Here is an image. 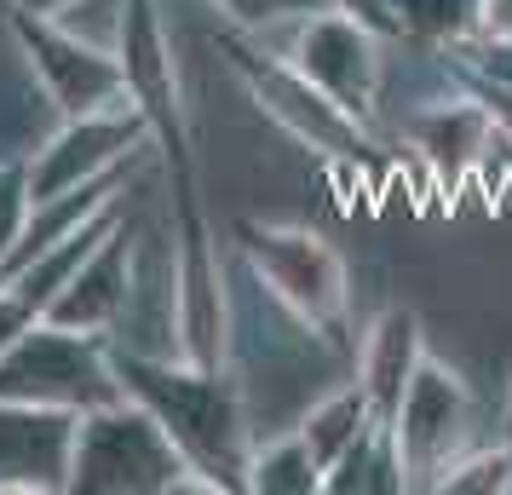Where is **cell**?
I'll return each instance as SVG.
<instances>
[{
	"label": "cell",
	"instance_id": "6da1fadb",
	"mask_svg": "<svg viewBox=\"0 0 512 495\" xmlns=\"http://www.w3.org/2000/svg\"><path fill=\"white\" fill-rule=\"evenodd\" d=\"M110 369H116L121 392L167 426L196 490L248 495L254 432H248V409H242V386H236L231 363L208 369L179 352H139V346L110 340Z\"/></svg>",
	"mask_w": 512,
	"mask_h": 495
},
{
	"label": "cell",
	"instance_id": "7a4b0ae2",
	"mask_svg": "<svg viewBox=\"0 0 512 495\" xmlns=\"http://www.w3.org/2000/svg\"><path fill=\"white\" fill-rule=\"evenodd\" d=\"M236 248L265 294L277 300L300 329H311L334 352H357L351 340V283L334 242L311 225H277V219H236Z\"/></svg>",
	"mask_w": 512,
	"mask_h": 495
},
{
	"label": "cell",
	"instance_id": "3957f363",
	"mask_svg": "<svg viewBox=\"0 0 512 495\" xmlns=\"http://www.w3.org/2000/svg\"><path fill=\"white\" fill-rule=\"evenodd\" d=\"M196 490L179 444L167 426L121 392L116 403H98L75 426V467L70 495H173Z\"/></svg>",
	"mask_w": 512,
	"mask_h": 495
},
{
	"label": "cell",
	"instance_id": "277c9868",
	"mask_svg": "<svg viewBox=\"0 0 512 495\" xmlns=\"http://www.w3.org/2000/svg\"><path fill=\"white\" fill-rule=\"evenodd\" d=\"M213 47H219V58L231 64L236 81L248 87V98L259 104V116L271 121V127H282L294 144H305L311 156H328V162H363V156H369L363 121L346 116V110L294 64V58L259 52L242 29L213 35Z\"/></svg>",
	"mask_w": 512,
	"mask_h": 495
},
{
	"label": "cell",
	"instance_id": "5b68a950",
	"mask_svg": "<svg viewBox=\"0 0 512 495\" xmlns=\"http://www.w3.org/2000/svg\"><path fill=\"white\" fill-rule=\"evenodd\" d=\"M0 398L52 403V409H75V415H87L98 403H116L121 380L110 369V340L58 329V323H35L0 352Z\"/></svg>",
	"mask_w": 512,
	"mask_h": 495
},
{
	"label": "cell",
	"instance_id": "8992f818",
	"mask_svg": "<svg viewBox=\"0 0 512 495\" xmlns=\"http://www.w3.org/2000/svg\"><path fill=\"white\" fill-rule=\"evenodd\" d=\"M6 35H12L18 58L29 64L35 87L47 93L58 116H93V110L133 104L116 47H98L87 35H75L64 18H35L24 6H6Z\"/></svg>",
	"mask_w": 512,
	"mask_h": 495
},
{
	"label": "cell",
	"instance_id": "52a82bcc",
	"mask_svg": "<svg viewBox=\"0 0 512 495\" xmlns=\"http://www.w3.org/2000/svg\"><path fill=\"white\" fill-rule=\"evenodd\" d=\"M392 438H397V455H403V472H409V490H432L438 484V472L449 461H461L466 449L478 444L472 438V392H466V380L438 363V357L426 352V363L415 369L409 380V392L397 403L392 421Z\"/></svg>",
	"mask_w": 512,
	"mask_h": 495
},
{
	"label": "cell",
	"instance_id": "ba28073f",
	"mask_svg": "<svg viewBox=\"0 0 512 495\" xmlns=\"http://www.w3.org/2000/svg\"><path fill=\"white\" fill-rule=\"evenodd\" d=\"M282 58H294L346 116H374V104H380V29L369 18H357L346 6H323L300 24H288Z\"/></svg>",
	"mask_w": 512,
	"mask_h": 495
},
{
	"label": "cell",
	"instance_id": "9c48e42d",
	"mask_svg": "<svg viewBox=\"0 0 512 495\" xmlns=\"http://www.w3.org/2000/svg\"><path fill=\"white\" fill-rule=\"evenodd\" d=\"M144 144H150V121H144L139 104H116V110H93V116H64L58 133L29 156L35 202L133 167V156H139Z\"/></svg>",
	"mask_w": 512,
	"mask_h": 495
},
{
	"label": "cell",
	"instance_id": "30bf717a",
	"mask_svg": "<svg viewBox=\"0 0 512 495\" xmlns=\"http://www.w3.org/2000/svg\"><path fill=\"white\" fill-rule=\"evenodd\" d=\"M75 409L0 398V495H70Z\"/></svg>",
	"mask_w": 512,
	"mask_h": 495
},
{
	"label": "cell",
	"instance_id": "8fae6325",
	"mask_svg": "<svg viewBox=\"0 0 512 495\" xmlns=\"http://www.w3.org/2000/svg\"><path fill=\"white\" fill-rule=\"evenodd\" d=\"M133 283H139V265H133V231H127V213H121L104 231V242L81 260V271L64 283V294L52 300L41 323L116 340V329L127 323V306H133Z\"/></svg>",
	"mask_w": 512,
	"mask_h": 495
},
{
	"label": "cell",
	"instance_id": "7c38bea8",
	"mask_svg": "<svg viewBox=\"0 0 512 495\" xmlns=\"http://www.w3.org/2000/svg\"><path fill=\"white\" fill-rule=\"evenodd\" d=\"M420 363H426V329H420L415 306H386L357 340V386L369 392L380 421L397 415Z\"/></svg>",
	"mask_w": 512,
	"mask_h": 495
},
{
	"label": "cell",
	"instance_id": "4fadbf2b",
	"mask_svg": "<svg viewBox=\"0 0 512 495\" xmlns=\"http://www.w3.org/2000/svg\"><path fill=\"white\" fill-rule=\"evenodd\" d=\"M409 139L426 162L438 167L443 179H461L472 167L489 162V150L501 144V127L472 93L443 98V104H426L420 116H409Z\"/></svg>",
	"mask_w": 512,
	"mask_h": 495
},
{
	"label": "cell",
	"instance_id": "5bb4252c",
	"mask_svg": "<svg viewBox=\"0 0 512 495\" xmlns=\"http://www.w3.org/2000/svg\"><path fill=\"white\" fill-rule=\"evenodd\" d=\"M323 495H409V472L397 455L392 426H369L357 444L323 472Z\"/></svg>",
	"mask_w": 512,
	"mask_h": 495
},
{
	"label": "cell",
	"instance_id": "9a60e30c",
	"mask_svg": "<svg viewBox=\"0 0 512 495\" xmlns=\"http://www.w3.org/2000/svg\"><path fill=\"white\" fill-rule=\"evenodd\" d=\"M369 426H380V415H374L369 392H363V386L351 380V386H334L328 398L311 403V409L300 415V426H294V432H300L305 444H311L317 467L328 472L351 444H357V438H363V432H369Z\"/></svg>",
	"mask_w": 512,
	"mask_h": 495
},
{
	"label": "cell",
	"instance_id": "2e32d148",
	"mask_svg": "<svg viewBox=\"0 0 512 495\" xmlns=\"http://www.w3.org/2000/svg\"><path fill=\"white\" fill-rule=\"evenodd\" d=\"M248 495H323V467L300 432H282L271 444H254L248 461Z\"/></svg>",
	"mask_w": 512,
	"mask_h": 495
},
{
	"label": "cell",
	"instance_id": "e0dca14e",
	"mask_svg": "<svg viewBox=\"0 0 512 495\" xmlns=\"http://www.w3.org/2000/svg\"><path fill=\"white\" fill-rule=\"evenodd\" d=\"M397 35L420 47H461L478 35V0H380Z\"/></svg>",
	"mask_w": 512,
	"mask_h": 495
},
{
	"label": "cell",
	"instance_id": "ac0fdd59",
	"mask_svg": "<svg viewBox=\"0 0 512 495\" xmlns=\"http://www.w3.org/2000/svg\"><path fill=\"white\" fill-rule=\"evenodd\" d=\"M512 490V444H472L461 461L438 472L432 495H507Z\"/></svg>",
	"mask_w": 512,
	"mask_h": 495
},
{
	"label": "cell",
	"instance_id": "d6986e66",
	"mask_svg": "<svg viewBox=\"0 0 512 495\" xmlns=\"http://www.w3.org/2000/svg\"><path fill=\"white\" fill-rule=\"evenodd\" d=\"M225 12V24L242 29V35H265V29H282V24H300L323 6H340V0H213Z\"/></svg>",
	"mask_w": 512,
	"mask_h": 495
},
{
	"label": "cell",
	"instance_id": "ffe728a7",
	"mask_svg": "<svg viewBox=\"0 0 512 495\" xmlns=\"http://www.w3.org/2000/svg\"><path fill=\"white\" fill-rule=\"evenodd\" d=\"M29 208H35L29 156H12V162H0V265L12 260V248H18V236L29 225Z\"/></svg>",
	"mask_w": 512,
	"mask_h": 495
},
{
	"label": "cell",
	"instance_id": "44dd1931",
	"mask_svg": "<svg viewBox=\"0 0 512 495\" xmlns=\"http://www.w3.org/2000/svg\"><path fill=\"white\" fill-rule=\"evenodd\" d=\"M478 41H512V0H478Z\"/></svg>",
	"mask_w": 512,
	"mask_h": 495
},
{
	"label": "cell",
	"instance_id": "7402d4cb",
	"mask_svg": "<svg viewBox=\"0 0 512 495\" xmlns=\"http://www.w3.org/2000/svg\"><path fill=\"white\" fill-rule=\"evenodd\" d=\"M0 6H24L35 18H70V12H81V0H0Z\"/></svg>",
	"mask_w": 512,
	"mask_h": 495
},
{
	"label": "cell",
	"instance_id": "603a6c76",
	"mask_svg": "<svg viewBox=\"0 0 512 495\" xmlns=\"http://www.w3.org/2000/svg\"><path fill=\"white\" fill-rule=\"evenodd\" d=\"M501 444H512V392H507V409H501V432H495Z\"/></svg>",
	"mask_w": 512,
	"mask_h": 495
},
{
	"label": "cell",
	"instance_id": "cb8c5ba5",
	"mask_svg": "<svg viewBox=\"0 0 512 495\" xmlns=\"http://www.w3.org/2000/svg\"><path fill=\"white\" fill-rule=\"evenodd\" d=\"M507 495H512V490H507Z\"/></svg>",
	"mask_w": 512,
	"mask_h": 495
}]
</instances>
